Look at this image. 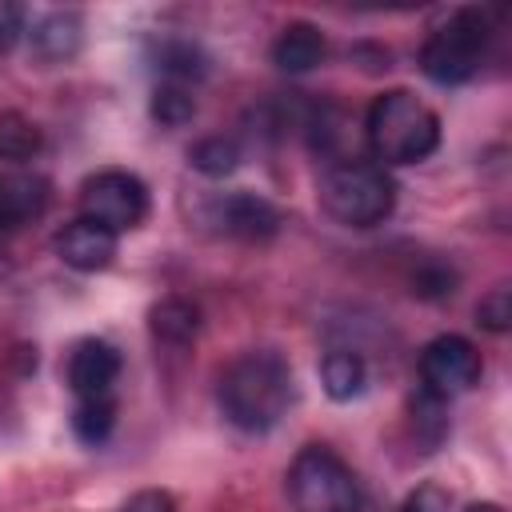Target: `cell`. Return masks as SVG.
<instances>
[{
	"instance_id": "cell-17",
	"label": "cell",
	"mask_w": 512,
	"mask_h": 512,
	"mask_svg": "<svg viewBox=\"0 0 512 512\" xmlns=\"http://www.w3.org/2000/svg\"><path fill=\"white\" fill-rule=\"evenodd\" d=\"M116 428V400L112 396H92V400H76L72 408V436L88 448H100Z\"/></svg>"
},
{
	"instance_id": "cell-13",
	"label": "cell",
	"mask_w": 512,
	"mask_h": 512,
	"mask_svg": "<svg viewBox=\"0 0 512 512\" xmlns=\"http://www.w3.org/2000/svg\"><path fill=\"white\" fill-rule=\"evenodd\" d=\"M80 36H84V20L80 12H48L32 24L28 40H32V52L36 60L44 64H64L80 52Z\"/></svg>"
},
{
	"instance_id": "cell-11",
	"label": "cell",
	"mask_w": 512,
	"mask_h": 512,
	"mask_svg": "<svg viewBox=\"0 0 512 512\" xmlns=\"http://www.w3.org/2000/svg\"><path fill=\"white\" fill-rule=\"evenodd\" d=\"M52 188L36 172H4L0 176V232H16L44 216Z\"/></svg>"
},
{
	"instance_id": "cell-6",
	"label": "cell",
	"mask_w": 512,
	"mask_h": 512,
	"mask_svg": "<svg viewBox=\"0 0 512 512\" xmlns=\"http://www.w3.org/2000/svg\"><path fill=\"white\" fill-rule=\"evenodd\" d=\"M80 216L120 236L148 216V188L124 168H104L80 184Z\"/></svg>"
},
{
	"instance_id": "cell-19",
	"label": "cell",
	"mask_w": 512,
	"mask_h": 512,
	"mask_svg": "<svg viewBox=\"0 0 512 512\" xmlns=\"http://www.w3.org/2000/svg\"><path fill=\"white\" fill-rule=\"evenodd\" d=\"M188 164H192L200 176L220 180V176L236 172V164H240V144H236L232 136H204V140H196V144L188 148Z\"/></svg>"
},
{
	"instance_id": "cell-12",
	"label": "cell",
	"mask_w": 512,
	"mask_h": 512,
	"mask_svg": "<svg viewBox=\"0 0 512 512\" xmlns=\"http://www.w3.org/2000/svg\"><path fill=\"white\" fill-rule=\"evenodd\" d=\"M324 56H328V36L308 20L284 24L280 36L272 40V64L280 72H312L316 64H324Z\"/></svg>"
},
{
	"instance_id": "cell-4",
	"label": "cell",
	"mask_w": 512,
	"mask_h": 512,
	"mask_svg": "<svg viewBox=\"0 0 512 512\" xmlns=\"http://www.w3.org/2000/svg\"><path fill=\"white\" fill-rule=\"evenodd\" d=\"M488 36H492V24H488V12L480 8H456L448 12L424 40L420 48V72L432 80V84H464L480 72V60L488 52Z\"/></svg>"
},
{
	"instance_id": "cell-3",
	"label": "cell",
	"mask_w": 512,
	"mask_h": 512,
	"mask_svg": "<svg viewBox=\"0 0 512 512\" xmlns=\"http://www.w3.org/2000/svg\"><path fill=\"white\" fill-rule=\"evenodd\" d=\"M320 204L344 228H372L384 224L396 208V184L376 160L344 156L332 160L320 176Z\"/></svg>"
},
{
	"instance_id": "cell-16",
	"label": "cell",
	"mask_w": 512,
	"mask_h": 512,
	"mask_svg": "<svg viewBox=\"0 0 512 512\" xmlns=\"http://www.w3.org/2000/svg\"><path fill=\"white\" fill-rule=\"evenodd\" d=\"M148 324L164 344H192L200 332V308L184 296H164L160 304H152Z\"/></svg>"
},
{
	"instance_id": "cell-18",
	"label": "cell",
	"mask_w": 512,
	"mask_h": 512,
	"mask_svg": "<svg viewBox=\"0 0 512 512\" xmlns=\"http://www.w3.org/2000/svg\"><path fill=\"white\" fill-rule=\"evenodd\" d=\"M412 428H416V440L424 444V452H432L444 436H448V400L428 392V388H416L412 392Z\"/></svg>"
},
{
	"instance_id": "cell-21",
	"label": "cell",
	"mask_w": 512,
	"mask_h": 512,
	"mask_svg": "<svg viewBox=\"0 0 512 512\" xmlns=\"http://www.w3.org/2000/svg\"><path fill=\"white\" fill-rule=\"evenodd\" d=\"M152 120L156 124H164V128H184L192 116H196V96H192V88H184V84H156V92H152Z\"/></svg>"
},
{
	"instance_id": "cell-1",
	"label": "cell",
	"mask_w": 512,
	"mask_h": 512,
	"mask_svg": "<svg viewBox=\"0 0 512 512\" xmlns=\"http://www.w3.org/2000/svg\"><path fill=\"white\" fill-rule=\"evenodd\" d=\"M292 396H296L292 368L280 352H268V348H252V352L236 356L216 384V404H220L224 420L240 432L276 428L288 416Z\"/></svg>"
},
{
	"instance_id": "cell-25",
	"label": "cell",
	"mask_w": 512,
	"mask_h": 512,
	"mask_svg": "<svg viewBox=\"0 0 512 512\" xmlns=\"http://www.w3.org/2000/svg\"><path fill=\"white\" fill-rule=\"evenodd\" d=\"M120 512H176V500L164 488H140L120 504Z\"/></svg>"
},
{
	"instance_id": "cell-22",
	"label": "cell",
	"mask_w": 512,
	"mask_h": 512,
	"mask_svg": "<svg viewBox=\"0 0 512 512\" xmlns=\"http://www.w3.org/2000/svg\"><path fill=\"white\" fill-rule=\"evenodd\" d=\"M408 284H412V296H420V300H448L460 288V272L448 260H420L412 268Z\"/></svg>"
},
{
	"instance_id": "cell-23",
	"label": "cell",
	"mask_w": 512,
	"mask_h": 512,
	"mask_svg": "<svg viewBox=\"0 0 512 512\" xmlns=\"http://www.w3.org/2000/svg\"><path fill=\"white\" fill-rule=\"evenodd\" d=\"M476 320H480V328H488V332H508V324H512V292L508 288H492L480 304H476Z\"/></svg>"
},
{
	"instance_id": "cell-27",
	"label": "cell",
	"mask_w": 512,
	"mask_h": 512,
	"mask_svg": "<svg viewBox=\"0 0 512 512\" xmlns=\"http://www.w3.org/2000/svg\"><path fill=\"white\" fill-rule=\"evenodd\" d=\"M468 512H504V508H500V504H492V500H484V504H472Z\"/></svg>"
},
{
	"instance_id": "cell-7",
	"label": "cell",
	"mask_w": 512,
	"mask_h": 512,
	"mask_svg": "<svg viewBox=\"0 0 512 512\" xmlns=\"http://www.w3.org/2000/svg\"><path fill=\"white\" fill-rule=\"evenodd\" d=\"M480 372H484V360H480L476 344L456 336V332H444V336L428 340L424 352H420V388H428L444 400L476 388Z\"/></svg>"
},
{
	"instance_id": "cell-15",
	"label": "cell",
	"mask_w": 512,
	"mask_h": 512,
	"mask_svg": "<svg viewBox=\"0 0 512 512\" xmlns=\"http://www.w3.org/2000/svg\"><path fill=\"white\" fill-rule=\"evenodd\" d=\"M320 384H324V392H328L336 404L356 400V396L368 388V364H364V356L352 352V348H332V352H324V360H320Z\"/></svg>"
},
{
	"instance_id": "cell-10",
	"label": "cell",
	"mask_w": 512,
	"mask_h": 512,
	"mask_svg": "<svg viewBox=\"0 0 512 512\" xmlns=\"http://www.w3.org/2000/svg\"><path fill=\"white\" fill-rule=\"evenodd\" d=\"M52 248H56V256L68 268H76V272H100L116 256V232H108L104 224L80 216V220H72V224H64L56 232Z\"/></svg>"
},
{
	"instance_id": "cell-24",
	"label": "cell",
	"mask_w": 512,
	"mask_h": 512,
	"mask_svg": "<svg viewBox=\"0 0 512 512\" xmlns=\"http://www.w3.org/2000/svg\"><path fill=\"white\" fill-rule=\"evenodd\" d=\"M448 508H452V492L440 488V484H432V480L416 484L404 496V504H400V512H448Z\"/></svg>"
},
{
	"instance_id": "cell-14",
	"label": "cell",
	"mask_w": 512,
	"mask_h": 512,
	"mask_svg": "<svg viewBox=\"0 0 512 512\" xmlns=\"http://www.w3.org/2000/svg\"><path fill=\"white\" fill-rule=\"evenodd\" d=\"M152 64L156 72L164 76V84H192V80H204L208 76V56L200 44L184 40V36H164L156 48H152Z\"/></svg>"
},
{
	"instance_id": "cell-26",
	"label": "cell",
	"mask_w": 512,
	"mask_h": 512,
	"mask_svg": "<svg viewBox=\"0 0 512 512\" xmlns=\"http://www.w3.org/2000/svg\"><path fill=\"white\" fill-rule=\"evenodd\" d=\"M24 32V8L12 0H0V52H8Z\"/></svg>"
},
{
	"instance_id": "cell-2",
	"label": "cell",
	"mask_w": 512,
	"mask_h": 512,
	"mask_svg": "<svg viewBox=\"0 0 512 512\" xmlns=\"http://www.w3.org/2000/svg\"><path fill=\"white\" fill-rule=\"evenodd\" d=\"M376 164H420L440 144V116L408 88H388L372 100L364 120Z\"/></svg>"
},
{
	"instance_id": "cell-20",
	"label": "cell",
	"mask_w": 512,
	"mask_h": 512,
	"mask_svg": "<svg viewBox=\"0 0 512 512\" xmlns=\"http://www.w3.org/2000/svg\"><path fill=\"white\" fill-rule=\"evenodd\" d=\"M40 128L24 112H0V160L24 164L40 152Z\"/></svg>"
},
{
	"instance_id": "cell-5",
	"label": "cell",
	"mask_w": 512,
	"mask_h": 512,
	"mask_svg": "<svg viewBox=\"0 0 512 512\" xmlns=\"http://www.w3.org/2000/svg\"><path fill=\"white\" fill-rule=\"evenodd\" d=\"M292 512H360V484L328 444H304L288 464Z\"/></svg>"
},
{
	"instance_id": "cell-9",
	"label": "cell",
	"mask_w": 512,
	"mask_h": 512,
	"mask_svg": "<svg viewBox=\"0 0 512 512\" xmlns=\"http://www.w3.org/2000/svg\"><path fill=\"white\" fill-rule=\"evenodd\" d=\"M68 388L76 400H92V396H112L116 380H120V352L108 340L84 336L72 344L68 352Z\"/></svg>"
},
{
	"instance_id": "cell-8",
	"label": "cell",
	"mask_w": 512,
	"mask_h": 512,
	"mask_svg": "<svg viewBox=\"0 0 512 512\" xmlns=\"http://www.w3.org/2000/svg\"><path fill=\"white\" fill-rule=\"evenodd\" d=\"M208 224H216L224 236L244 244H264L280 232V212L256 192H228L208 204Z\"/></svg>"
}]
</instances>
